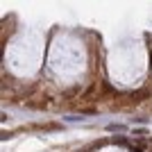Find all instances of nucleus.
Instances as JSON below:
<instances>
[{
    "label": "nucleus",
    "mask_w": 152,
    "mask_h": 152,
    "mask_svg": "<svg viewBox=\"0 0 152 152\" xmlns=\"http://www.w3.org/2000/svg\"><path fill=\"white\" fill-rule=\"evenodd\" d=\"M148 95H150L148 91H134V93H132V100L134 102H141L143 98H148Z\"/></svg>",
    "instance_id": "obj_1"
},
{
    "label": "nucleus",
    "mask_w": 152,
    "mask_h": 152,
    "mask_svg": "<svg viewBox=\"0 0 152 152\" xmlns=\"http://www.w3.org/2000/svg\"><path fill=\"white\" fill-rule=\"evenodd\" d=\"M107 129H109V132H123L125 127H123V125H116V123H111V125H107Z\"/></svg>",
    "instance_id": "obj_2"
},
{
    "label": "nucleus",
    "mask_w": 152,
    "mask_h": 152,
    "mask_svg": "<svg viewBox=\"0 0 152 152\" xmlns=\"http://www.w3.org/2000/svg\"><path fill=\"white\" fill-rule=\"evenodd\" d=\"M111 141H114L116 145H125V143H127V141L123 139V136H114V139H111Z\"/></svg>",
    "instance_id": "obj_3"
},
{
    "label": "nucleus",
    "mask_w": 152,
    "mask_h": 152,
    "mask_svg": "<svg viewBox=\"0 0 152 152\" xmlns=\"http://www.w3.org/2000/svg\"><path fill=\"white\" fill-rule=\"evenodd\" d=\"M148 134V129H136V132H134V136H145Z\"/></svg>",
    "instance_id": "obj_4"
}]
</instances>
